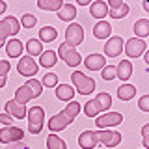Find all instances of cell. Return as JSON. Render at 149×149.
Returning a JSON list of instances; mask_svg holds the SVG:
<instances>
[{"label":"cell","instance_id":"obj_1","mask_svg":"<svg viewBox=\"0 0 149 149\" xmlns=\"http://www.w3.org/2000/svg\"><path fill=\"white\" fill-rule=\"evenodd\" d=\"M78 112H80V102L77 101H69V104L65 106V108L60 112V114H54L52 118L49 119V123H47V127H49L50 132H58V130H63L67 125H71L74 118L78 116Z\"/></svg>","mask_w":149,"mask_h":149},{"label":"cell","instance_id":"obj_2","mask_svg":"<svg viewBox=\"0 0 149 149\" xmlns=\"http://www.w3.org/2000/svg\"><path fill=\"white\" fill-rule=\"evenodd\" d=\"M41 91H43V86H41V82L36 80V78H30L26 84H22V86L15 91V99H13V101L24 106L30 99H36V97H39Z\"/></svg>","mask_w":149,"mask_h":149},{"label":"cell","instance_id":"obj_3","mask_svg":"<svg viewBox=\"0 0 149 149\" xmlns=\"http://www.w3.org/2000/svg\"><path fill=\"white\" fill-rule=\"evenodd\" d=\"M112 106V97L110 93L102 91L99 95L95 97V99H91L90 102H86L84 104V114L88 116V118H95L97 114H101V112H106Z\"/></svg>","mask_w":149,"mask_h":149},{"label":"cell","instance_id":"obj_4","mask_svg":"<svg viewBox=\"0 0 149 149\" xmlns=\"http://www.w3.org/2000/svg\"><path fill=\"white\" fill-rule=\"evenodd\" d=\"M21 32V24L13 15H8L0 21V47L6 45V39L9 36H17Z\"/></svg>","mask_w":149,"mask_h":149},{"label":"cell","instance_id":"obj_5","mask_svg":"<svg viewBox=\"0 0 149 149\" xmlns=\"http://www.w3.org/2000/svg\"><path fill=\"white\" fill-rule=\"evenodd\" d=\"M28 118V129H30V134H39L41 129L45 125V110L41 106H32L30 110L26 112Z\"/></svg>","mask_w":149,"mask_h":149},{"label":"cell","instance_id":"obj_6","mask_svg":"<svg viewBox=\"0 0 149 149\" xmlns=\"http://www.w3.org/2000/svg\"><path fill=\"white\" fill-rule=\"evenodd\" d=\"M71 80H73L74 88H77V91L80 93V95H90V93L95 90V80H93L91 77H86V74L80 73V71H74L71 74Z\"/></svg>","mask_w":149,"mask_h":149},{"label":"cell","instance_id":"obj_7","mask_svg":"<svg viewBox=\"0 0 149 149\" xmlns=\"http://www.w3.org/2000/svg\"><path fill=\"white\" fill-rule=\"evenodd\" d=\"M84 41V28L80 24H69L67 30H65V45L74 49L77 45H80Z\"/></svg>","mask_w":149,"mask_h":149},{"label":"cell","instance_id":"obj_8","mask_svg":"<svg viewBox=\"0 0 149 149\" xmlns=\"http://www.w3.org/2000/svg\"><path fill=\"white\" fill-rule=\"evenodd\" d=\"M56 54H60V58L63 60L65 63L69 65V67H77L78 63L82 62V56L77 52L74 49H71V47H67V45H60V49H58V52Z\"/></svg>","mask_w":149,"mask_h":149},{"label":"cell","instance_id":"obj_9","mask_svg":"<svg viewBox=\"0 0 149 149\" xmlns=\"http://www.w3.org/2000/svg\"><path fill=\"white\" fill-rule=\"evenodd\" d=\"M125 47V52H127L129 58H138V56H142L143 52H146L147 45L143 39H138V37H130V39L127 41V43H123Z\"/></svg>","mask_w":149,"mask_h":149},{"label":"cell","instance_id":"obj_10","mask_svg":"<svg viewBox=\"0 0 149 149\" xmlns=\"http://www.w3.org/2000/svg\"><path fill=\"white\" fill-rule=\"evenodd\" d=\"M37 69H39V65H37L36 60H32L30 56H22V58L19 60V63H17V71H19V74H22V77H28V78H32L34 74H37Z\"/></svg>","mask_w":149,"mask_h":149},{"label":"cell","instance_id":"obj_11","mask_svg":"<svg viewBox=\"0 0 149 149\" xmlns=\"http://www.w3.org/2000/svg\"><path fill=\"white\" fill-rule=\"evenodd\" d=\"M24 138V130L19 129V127H4L0 130V142L2 143H15V142H21Z\"/></svg>","mask_w":149,"mask_h":149},{"label":"cell","instance_id":"obj_12","mask_svg":"<svg viewBox=\"0 0 149 149\" xmlns=\"http://www.w3.org/2000/svg\"><path fill=\"white\" fill-rule=\"evenodd\" d=\"M97 140H99L101 143H104L106 147H118L119 146V142H121V134L119 132H116V130H106V129H102V130H97Z\"/></svg>","mask_w":149,"mask_h":149},{"label":"cell","instance_id":"obj_13","mask_svg":"<svg viewBox=\"0 0 149 149\" xmlns=\"http://www.w3.org/2000/svg\"><path fill=\"white\" fill-rule=\"evenodd\" d=\"M121 121H123V116H121L119 112H106V114H102V116H99V118L95 119V123H97V127L102 130L106 127H116V125H119Z\"/></svg>","mask_w":149,"mask_h":149},{"label":"cell","instance_id":"obj_14","mask_svg":"<svg viewBox=\"0 0 149 149\" xmlns=\"http://www.w3.org/2000/svg\"><path fill=\"white\" fill-rule=\"evenodd\" d=\"M108 15L112 19H123L129 15V6L123 0H108Z\"/></svg>","mask_w":149,"mask_h":149},{"label":"cell","instance_id":"obj_15","mask_svg":"<svg viewBox=\"0 0 149 149\" xmlns=\"http://www.w3.org/2000/svg\"><path fill=\"white\" fill-rule=\"evenodd\" d=\"M121 50H123V39H121L119 36H114V37H110V39L106 41L104 54L108 56V58H116V56H119Z\"/></svg>","mask_w":149,"mask_h":149},{"label":"cell","instance_id":"obj_16","mask_svg":"<svg viewBox=\"0 0 149 149\" xmlns=\"http://www.w3.org/2000/svg\"><path fill=\"white\" fill-rule=\"evenodd\" d=\"M97 143H99V140H97V134L93 130H84L78 136V146L82 149H95Z\"/></svg>","mask_w":149,"mask_h":149},{"label":"cell","instance_id":"obj_17","mask_svg":"<svg viewBox=\"0 0 149 149\" xmlns=\"http://www.w3.org/2000/svg\"><path fill=\"white\" fill-rule=\"evenodd\" d=\"M6 110H8V116H11V118H15V119H22V118H26V106H22V104H19V102L15 101H8L6 102Z\"/></svg>","mask_w":149,"mask_h":149},{"label":"cell","instance_id":"obj_18","mask_svg":"<svg viewBox=\"0 0 149 149\" xmlns=\"http://www.w3.org/2000/svg\"><path fill=\"white\" fill-rule=\"evenodd\" d=\"M90 15L95 17V19H104L108 15V6H106V2H102V0L91 2L90 4Z\"/></svg>","mask_w":149,"mask_h":149},{"label":"cell","instance_id":"obj_19","mask_svg":"<svg viewBox=\"0 0 149 149\" xmlns=\"http://www.w3.org/2000/svg\"><path fill=\"white\" fill-rule=\"evenodd\" d=\"M84 65H86L90 71H99V69L104 67V56L102 54H90L84 60Z\"/></svg>","mask_w":149,"mask_h":149},{"label":"cell","instance_id":"obj_20","mask_svg":"<svg viewBox=\"0 0 149 149\" xmlns=\"http://www.w3.org/2000/svg\"><path fill=\"white\" fill-rule=\"evenodd\" d=\"M132 74V63L130 60H121L119 65H116V77H119L121 80H129Z\"/></svg>","mask_w":149,"mask_h":149},{"label":"cell","instance_id":"obj_21","mask_svg":"<svg viewBox=\"0 0 149 149\" xmlns=\"http://www.w3.org/2000/svg\"><path fill=\"white\" fill-rule=\"evenodd\" d=\"M4 47H6V52H8L9 58H19L21 52H22V49H24V45H22L19 39H15V37H13L11 41H8Z\"/></svg>","mask_w":149,"mask_h":149},{"label":"cell","instance_id":"obj_22","mask_svg":"<svg viewBox=\"0 0 149 149\" xmlns=\"http://www.w3.org/2000/svg\"><path fill=\"white\" fill-rule=\"evenodd\" d=\"M112 34V26L108 24L106 21H99L95 26H93V36L97 39H104V37H110Z\"/></svg>","mask_w":149,"mask_h":149},{"label":"cell","instance_id":"obj_23","mask_svg":"<svg viewBox=\"0 0 149 149\" xmlns=\"http://www.w3.org/2000/svg\"><path fill=\"white\" fill-rule=\"evenodd\" d=\"M56 97H58L60 101H73L74 90L69 84H60V86H56Z\"/></svg>","mask_w":149,"mask_h":149},{"label":"cell","instance_id":"obj_24","mask_svg":"<svg viewBox=\"0 0 149 149\" xmlns=\"http://www.w3.org/2000/svg\"><path fill=\"white\" fill-rule=\"evenodd\" d=\"M56 13H58V17L62 21H73L77 17V8H74V4H63Z\"/></svg>","mask_w":149,"mask_h":149},{"label":"cell","instance_id":"obj_25","mask_svg":"<svg viewBox=\"0 0 149 149\" xmlns=\"http://www.w3.org/2000/svg\"><path fill=\"white\" fill-rule=\"evenodd\" d=\"M58 62V54L54 50H45V52L39 54V65L41 67H52Z\"/></svg>","mask_w":149,"mask_h":149},{"label":"cell","instance_id":"obj_26","mask_svg":"<svg viewBox=\"0 0 149 149\" xmlns=\"http://www.w3.org/2000/svg\"><path fill=\"white\" fill-rule=\"evenodd\" d=\"M134 95H136V88L132 84H123V86L118 88V97L121 101H130Z\"/></svg>","mask_w":149,"mask_h":149},{"label":"cell","instance_id":"obj_27","mask_svg":"<svg viewBox=\"0 0 149 149\" xmlns=\"http://www.w3.org/2000/svg\"><path fill=\"white\" fill-rule=\"evenodd\" d=\"M134 34L138 36V39L149 36V21L147 19H140V21L134 22Z\"/></svg>","mask_w":149,"mask_h":149},{"label":"cell","instance_id":"obj_28","mask_svg":"<svg viewBox=\"0 0 149 149\" xmlns=\"http://www.w3.org/2000/svg\"><path fill=\"white\" fill-rule=\"evenodd\" d=\"M56 36H58V32H56V28H52V26H43L39 30V41H45V43L54 41Z\"/></svg>","mask_w":149,"mask_h":149},{"label":"cell","instance_id":"obj_29","mask_svg":"<svg viewBox=\"0 0 149 149\" xmlns=\"http://www.w3.org/2000/svg\"><path fill=\"white\" fill-rule=\"evenodd\" d=\"M37 6L41 9H47V11H58L63 6V2L62 0H37Z\"/></svg>","mask_w":149,"mask_h":149},{"label":"cell","instance_id":"obj_30","mask_svg":"<svg viewBox=\"0 0 149 149\" xmlns=\"http://www.w3.org/2000/svg\"><path fill=\"white\" fill-rule=\"evenodd\" d=\"M26 50H28V56H39L41 52H43V45H41L39 39H28L26 43Z\"/></svg>","mask_w":149,"mask_h":149},{"label":"cell","instance_id":"obj_31","mask_svg":"<svg viewBox=\"0 0 149 149\" xmlns=\"http://www.w3.org/2000/svg\"><path fill=\"white\" fill-rule=\"evenodd\" d=\"M47 147L49 149H67L65 142L60 136H56V134H49V138H47Z\"/></svg>","mask_w":149,"mask_h":149},{"label":"cell","instance_id":"obj_32","mask_svg":"<svg viewBox=\"0 0 149 149\" xmlns=\"http://www.w3.org/2000/svg\"><path fill=\"white\" fill-rule=\"evenodd\" d=\"M41 86H47V88H54L58 86V73H47L41 80Z\"/></svg>","mask_w":149,"mask_h":149},{"label":"cell","instance_id":"obj_33","mask_svg":"<svg viewBox=\"0 0 149 149\" xmlns=\"http://www.w3.org/2000/svg\"><path fill=\"white\" fill-rule=\"evenodd\" d=\"M101 77L104 80H114L116 78V65H104L101 69Z\"/></svg>","mask_w":149,"mask_h":149},{"label":"cell","instance_id":"obj_34","mask_svg":"<svg viewBox=\"0 0 149 149\" xmlns=\"http://www.w3.org/2000/svg\"><path fill=\"white\" fill-rule=\"evenodd\" d=\"M36 22H37L36 15H32V13H26V15H22V19H21V22H19V24H22L24 28H32V26H36Z\"/></svg>","mask_w":149,"mask_h":149},{"label":"cell","instance_id":"obj_35","mask_svg":"<svg viewBox=\"0 0 149 149\" xmlns=\"http://www.w3.org/2000/svg\"><path fill=\"white\" fill-rule=\"evenodd\" d=\"M138 106H140V110H143V112H149V95H143L142 99L138 101Z\"/></svg>","mask_w":149,"mask_h":149},{"label":"cell","instance_id":"obj_36","mask_svg":"<svg viewBox=\"0 0 149 149\" xmlns=\"http://www.w3.org/2000/svg\"><path fill=\"white\" fill-rule=\"evenodd\" d=\"M142 136H143V149H149V125H143Z\"/></svg>","mask_w":149,"mask_h":149},{"label":"cell","instance_id":"obj_37","mask_svg":"<svg viewBox=\"0 0 149 149\" xmlns=\"http://www.w3.org/2000/svg\"><path fill=\"white\" fill-rule=\"evenodd\" d=\"M9 69H11L9 62H6V60H0V77H6Z\"/></svg>","mask_w":149,"mask_h":149},{"label":"cell","instance_id":"obj_38","mask_svg":"<svg viewBox=\"0 0 149 149\" xmlns=\"http://www.w3.org/2000/svg\"><path fill=\"white\" fill-rule=\"evenodd\" d=\"M0 123H4L6 127H11L13 118H11V116H8V114H0Z\"/></svg>","mask_w":149,"mask_h":149},{"label":"cell","instance_id":"obj_39","mask_svg":"<svg viewBox=\"0 0 149 149\" xmlns=\"http://www.w3.org/2000/svg\"><path fill=\"white\" fill-rule=\"evenodd\" d=\"M6 149H30V146H26L24 142H15V143H9V147Z\"/></svg>","mask_w":149,"mask_h":149},{"label":"cell","instance_id":"obj_40","mask_svg":"<svg viewBox=\"0 0 149 149\" xmlns=\"http://www.w3.org/2000/svg\"><path fill=\"white\" fill-rule=\"evenodd\" d=\"M4 11H6V2H2V0H0V15H2Z\"/></svg>","mask_w":149,"mask_h":149},{"label":"cell","instance_id":"obj_41","mask_svg":"<svg viewBox=\"0 0 149 149\" xmlns=\"http://www.w3.org/2000/svg\"><path fill=\"white\" fill-rule=\"evenodd\" d=\"M77 4H80V6H90V0H77Z\"/></svg>","mask_w":149,"mask_h":149},{"label":"cell","instance_id":"obj_42","mask_svg":"<svg viewBox=\"0 0 149 149\" xmlns=\"http://www.w3.org/2000/svg\"><path fill=\"white\" fill-rule=\"evenodd\" d=\"M6 86V77H0V90Z\"/></svg>","mask_w":149,"mask_h":149}]
</instances>
